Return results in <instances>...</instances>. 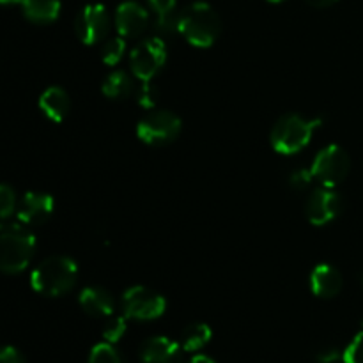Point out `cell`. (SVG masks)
<instances>
[{
    "instance_id": "18",
    "label": "cell",
    "mask_w": 363,
    "mask_h": 363,
    "mask_svg": "<svg viewBox=\"0 0 363 363\" xmlns=\"http://www.w3.org/2000/svg\"><path fill=\"white\" fill-rule=\"evenodd\" d=\"M213 339V330L206 323H191L181 333V347L186 353H199Z\"/></svg>"
},
{
    "instance_id": "29",
    "label": "cell",
    "mask_w": 363,
    "mask_h": 363,
    "mask_svg": "<svg viewBox=\"0 0 363 363\" xmlns=\"http://www.w3.org/2000/svg\"><path fill=\"white\" fill-rule=\"evenodd\" d=\"M147 2H149V6L156 11V14H158V16L172 13V11H177L176 9L177 0H147Z\"/></svg>"
},
{
    "instance_id": "15",
    "label": "cell",
    "mask_w": 363,
    "mask_h": 363,
    "mask_svg": "<svg viewBox=\"0 0 363 363\" xmlns=\"http://www.w3.org/2000/svg\"><path fill=\"white\" fill-rule=\"evenodd\" d=\"M342 275L332 264H319L311 273L312 293L323 300L335 298L342 291Z\"/></svg>"
},
{
    "instance_id": "31",
    "label": "cell",
    "mask_w": 363,
    "mask_h": 363,
    "mask_svg": "<svg viewBox=\"0 0 363 363\" xmlns=\"http://www.w3.org/2000/svg\"><path fill=\"white\" fill-rule=\"evenodd\" d=\"M307 2L314 7H328L332 6V4L339 2V0H307Z\"/></svg>"
},
{
    "instance_id": "23",
    "label": "cell",
    "mask_w": 363,
    "mask_h": 363,
    "mask_svg": "<svg viewBox=\"0 0 363 363\" xmlns=\"http://www.w3.org/2000/svg\"><path fill=\"white\" fill-rule=\"evenodd\" d=\"M18 199L9 184H0V218H9L16 213Z\"/></svg>"
},
{
    "instance_id": "8",
    "label": "cell",
    "mask_w": 363,
    "mask_h": 363,
    "mask_svg": "<svg viewBox=\"0 0 363 363\" xmlns=\"http://www.w3.org/2000/svg\"><path fill=\"white\" fill-rule=\"evenodd\" d=\"M351 169L350 155L340 145H328L321 149L314 158L311 170L315 181L326 188H335L347 177Z\"/></svg>"
},
{
    "instance_id": "32",
    "label": "cell",
    "mask_w": 363,
    "mask_h": 363,
    "mask_svg": "<svg viewBox=\"0 0 363 363\" xmlns=\"http://www.w3.org/2000/svg\"><path fill=\"white\" fill-rule=\"evenodd\" d=\"M188 363H216L211 357H206V354H195Z\"/></svg>"
},
{
    "instance_id": "28",
    "label": "cell",
    "mask_w": 363,
    "mask_h": 363,
    "mask_svg": "<svg viewBox=\"0 0 363 363\" xmlns=\"http://www.w3.org/2000/svg\"><path fill=\"white\" fill-rule=\"evenodd\" d=\"M0 363H25V358L16 347L7 346L0 350Z\"/></svg>"
},
{
    "instance_id": "14",
    "label": "cell",
    "mask_w": 363,
    "mask_h": 363,
    "mask_svg": "<svg viewBox=\"0 0 363 363\" xmlns=\"http://www.w3.org/2000/svg\"><path fill=\"white\" fill-rule=\"evenodd\" d=\"M78 303L84 308L85 314L91 318H110L116 312V301L113 296L105 287L91 286L85 287L78 296Z\"/></svg>"
},
{
    "instance_id": "10",
    "label": "cell",
    "mask_w": 363,
    "mask_h": 363,
    "mask_svg": "<svg viewBox=\"0 0 363 363\" xmlns=\"http://www.w3.org/2000/svg\"><path fill=\"white\" fill-rule=\"evenodd\" d=\"M342 197L337 191H333V188L323 186L312 191L311 197L307 199L305 215L312 225L321 227L333 222L342 211Z\"/></svg>"
},
{
    "instance_id": "21",
    "label": "cell",
    "mask_w": 363,
    "mask_h": 363,
    "mask_svg": "<svg viewBox=\"0 0 363 363\" xmlns=\"http://www.w3.org/2000/svg\"><path fill=\"white\" fill-rule=\"evenodd\" d=\"M128 318L126 315H110L106 318L105 326H103V337H105V342L117 344L124 337L128 330Z\"/></svg>"
},
{
    "instance_id": "11",
    "label": "cell",
    "mask_w": 363,
    "mask_h": 363,
    "mask_svg": "<svg viewBox=\"0 0 363 363\" xmlns=\"http://www.w3.org/2000/svg\"><path fill=\"white\" fill-rule=\"evenodd\" d=\"M53 209H55V201L52 195L43 191H28L23 195L16 209L18 222L27 227L41 225L52 216Z\"/></svg>"
},
{
    "instance_id": "1",
    "label": "cell",
    "mask_w": 363,
    "mask_h": 363,
    "mask_svg": "<svg viewBox=\"0 0 363 363\" xmlns=\"http://www.w3.org/2000/svg\"><path fill=\"white\" fill-rule=\"evenodd\" d=\"M35 252V238L21 222L0 223V272L7 275L21 273Z\"/></svg>"
},
{
    "instance_id": "20",
    "label": "cell",
    "mask_w": 363,
    "mask_h": 363,
    "mask_svg": "<svg viewBox=\"0 0 363 363\" xmlns=\"http://www.w3.org/2000/svg\"><path fill=\"white\" fill-rule=\"evenodd\" d=\"M126 39L123 35H117V38L108 39V41L103 45L101 48V60L106 66H116L123 60L124 53H126Z\"/></svg>"
},
{
    "instance_id": "34",
    "label": "cell",
    "mask_w": 363,
    "mask_h": 363,
    "mask_svg": "<svg viewBox=\"0 0 363 363\" xmlns=\"http://www.w3.org/2000/svg\"><path fill=\"white\" fill-rule=\"evenodd\" d=\"M268 2H272V4H280V2H284V0H268Z\"/></svg>"
},
{
    "instance_id": "7",
    "label": "cell",
    "mask_w": 363,
    "mask_h": 363,
    "mask_svg": "<svg viewBox=\"0 0 363 363\" xmlns=\"http://www.w3.org/2000/svg\"><path fill=\"white\" fill-rule=\"evenodd\" d=\"M165 298L149 287L135 286L123 294V314L133 321H155L165 314Z\"/></svg>"
},
{
    "instance_id": "22",
    "label": "cell",
    "mask_w": 363,
    "mask_h": 363,
    "mask_svg": "<svg viewBox=\"0 0 363 363\" xmlns=\"http://www.w3.org/2000/svg\"><path fill=\"white\" fill-rule=\"evenodd\" d=\"M87 363H124L123 357L116 346L110 342H101L92 347Z\"/></svg>"
},
{
    "instance_id": "2",
    "label": "cell",
    "mask_w": 363,
    "mask_h": 363,
    "mask_svg": "<svg viewBox=\"0 0 363 363\" xmlns=\"http://www.w3.org/2000/svg\"><path fill=\"white\" fill-rule=\"evenodd\" d=\"M78 280L77 262L66 255H52L45 259L30 275V286L35 293L48 298L69 293Z\"/></svg>"
},
{
    "instance_id": "12",
    "label": "cell",
    "mask_w": 363,
    "mask_h": 363,
    "mask_svg": "<svg viewBox=\"0 0 363 363\" xmlns=\"http://www.w3.org/2000/svg\"><path fill=\"white\" fill-rule=\"evenodd\" d=\"M149 25V13L138 2L128 0L116 11V28L124 39H133L144 34Z\"/></svg>"
},
{
    "instance_id": "19",
    "label": "cell",
    "mask_w": 363,
    "mask_h": 363,
    "mask_svg": "<svg viewBox=\"0 0 363 363\" xmlns=\"http://www.w3.org/2000/svg\"><path fill=\"white\" fill-rule=\"evenodd\" d=\"M101 92L108 99H124L133 92V78L126 71H112L101 84Z\"/></svg>"
},
{
    "instance_id": "33",
    "label": "cell",
    "mask_w": 363,
    "mask_h": 363,
    "mask_svg": "<svg viewBox=\"0 0 363 363\" xmlns=\"http://www.w3.org/2000/svg\"><path fill=\"white\" fill-rule=\"evenodd\" d=\"M21 4V0H0V6H16Z\"/></svg>"
},
{
    "instance_id": "3",
    "label": "cell",
    "mask_w": 363,
    "mask_h": 363,
    "mask_svg": "<svg viewBox=\"0 0 363 363\" xmlns=\"http://www.w3.org/2000/svg\"><path fill=\"white\" fill-rule=\"evenodd\" d=\"M321 123L323 119L319 117L307 119L300 113H287V116L280 117L273 126L272 135H269L272 147L279 155H296L311 144L312 137H314L315 130L321 126Z\"/></svg>"
},
{
    "instance_id": "17",
    "label": "cell",
    "mask_w": 363,
    "mask_h": 363,
    "mask_svg": "<svg viewBox=\"0 0 363 363\" xmlns=\"http://www.w3.org/2000/svg\"><path fill=\"white\" fill-rule=\"evenodd\" d=\"M21 9L32 23H52L60 14V0H21Z\"/></svg>"
},
{
    "instance_id": "13",
    "label": "cell",
    "mask_w": 363,
    "mask_h": 363,
    "mask_svg": "<svg viewBox=\"0 0 363 363\" xmlns=\"http://www.w3.org/2000/svg\"><path fill=\"white\" fill-rule=\"evenodd\" d=\"M183 347L169 337H151L140 347L142 363H183Z\"/></svg>"
},
{
    "instance_id": "30",
    "label": "cell",
    "mask_w": 363,
    "mask_h": 363,
    "mask_svg": "<svg viewBox=\"0 0 363 363\" xmlns=\"http://www.w3.org/2000/svg\"><path fill=\"white\" fill-rule=\"evenodd\" d=\"M315 360H318V363H337L342 360V353L337 347H325V350L319 351Z\"/></svg>"
},
{
    "instance_id": "24",
    "label": "cell",
    "mask_w": 363,
    "mask_h": 363,
    "mask_svg": "<svg viewBox=\"0 0 363 363\" xmlns=\"http://www.w3.org/2000/svg\"><path fill=\"white\" fill-rule=\"evenodd\" d=\"M160 92L156 85H152L151 82H142V87L137 92V103L145 110H151L158 105Z\"/></svg>"
},
{
    "instance_id": "6",
    "label": "cell",
    "mask_w": 363,
    "mask_h": 363,
    "mask_svg": "<svg viewBox=\"0 0 363 363\" xmlns=\"http://www.w3.org/2000/svg\"><path fill=\"white\" fill-rule=\"evenodd\" d=\"M165 62L167 45L162 38L144 39L130 53L131 73L140 82H151Z\"/></svg>"
},
{
    "instance_id": "4",
    "label": "cell",
    "mask_w": 363,
    "mask_h": 363,
    "mask_svg": "<svg viewBox=\"0 0 363 363\" xmlns=\"http://www.w3.org/2000/svg\"><path fill=\"white\" fill-rule=\"evenodd\" d=\"M220 30V16L208 2H194L181 13L179 34L197 48H209L215 45Z\"/></svg>"
},
{
    "instance_id": "26",
    "label": "cell",
    "mask_w": 363,
    "mask_h": 363,
    "mask_svg": "<svg viewBox=\"0 0 363 363\" xmlns=\"http://www.w3.org/2000/svg\"><path fill=\"white\" fill-rule=\"evenodd\" d=\"M344 363H363V330L342 351Z\"/></svg>"
},
{
    "instance_id": "27",
    "label": "cell",
    "mask_w": 363,
    "mask_h": 363,
    "mask_svg": "<svg viewBox=\"0 0 363 363\" xmlns=\"http://www.w3.org/2000/svg\"><path fill=\"white\" fill-rule=\"evenodd\" d=\"M314 181L315 177L311 169H298L289 176V186L296 191H305L311 188V184Z\"/></svg>"
},
{
    "instance_id": "5",
    "label": "cell",
    "mask_w": 363,
    "mask_h": 363,
    "mask_svg": "<svg viewBox=\"0 0 363 363\" xmlns=\"http://www.w3.org/2000/svg\"><path fill=\"white\" fill-rule=\"evenodd\" d=\"M183 123L176 113L169 110H155L138 121L137 137L151 147H163L172 144L179 137Z\"/></svg>"
},
{
    "instance_id": "25",
    "label": "cell",
    "mask_w": 363,
    "mask_h": 363,
    "mask_svg": "<svg viewBox=\"0 0 363 363\" xmlns=\"http://www.w3.org/2000/svg\"><path fill=\"white\" fill-rule=\"evenodd\" d=\"M179 20L181 13H177V11L162 14V16H158V21H156V30H158L160 35L176 34V32H179Z\"/></svg>"
},
{
    "instance_id": "9",
    "label": "cell",
    "mask_w": 363,
    "mask_h": 363,
    "mask_svg": "<svg viewBox=\"0 0 363 363\" xmlns=\"http://www.w3.org/2000/svg\"><path fill=\"white\" fill-rule=\"evenodd\" d=\"M110 16L101 4H89L78 13L74 20V32L84 45H98L108 34Z\"/></svg>"
},
{
    "instance_id": "16",
    "label": "cell",
    "mask_w": 363,
    "mask_h": 363,
    "mask_svg": "<svg viewBox=\"0 0 363 363\" xmlns=\"http://www.w3.org/2000/svg\"><path fill=\"white\" fill-rule=\"evenodd\" d=\"M39 108L53 123H62L71 108L67 92L62 87H48L39 96Z\"/></svg>"
}]
</instances>
